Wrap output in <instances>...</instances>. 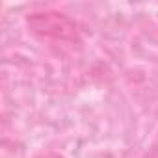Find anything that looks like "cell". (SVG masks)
<instances>
[{"label":"cell","instance_id":"cell-1","mask_svg":"<svg viewBox=\"0 0 158 158\" xmlns=\"http://www.w3.org/2000/svg\"><path fill=\"white\" fill-rule=\"evenodd\" d=\"M30 26L35 34H41L43 37H54L61 41L76 37L74 24L60 13H37L30 19Z\"/></svg>","mask_w":158,"mask_h":158}]
</instances>
